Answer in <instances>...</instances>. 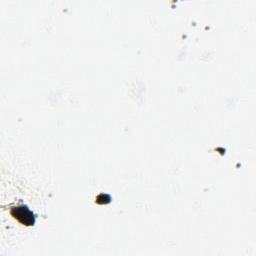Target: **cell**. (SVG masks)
Returning a JSON list of instances; mask_svg holds the SVG:
<instances>
[{
  "instance_id": "1",
  "label": "cell",
  "mask_w": 256,
  "mask_h": 256,
  "mask_svg": "<svg viewBox=\"0 0 256 256\" xmlns=\"http://www.w3.org/2000/svg\"><path fill=\"white\" fill-rule=\"evenodd\" d=\"M11 213L15 218L18 219L21 223H23L25 225H33L35 222L33 213L25 206L15 207L12 209Z\"/></svg>"
}]
</instances>
